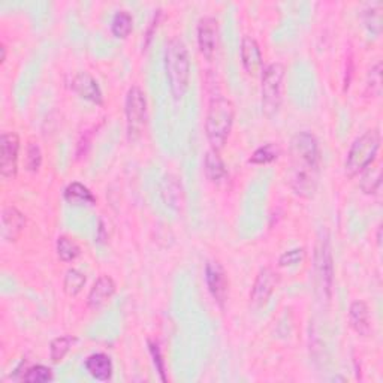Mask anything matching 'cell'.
<instances>
[{
	"mask_svg": "<svg viewBox=\"0 0 383 383\" xmlns=\"http://www.w3.org/2000/svg\"><path fill=\"white\" fill-rule=\"evenodd\" d=\"M319 144L310 132H298L289 147V186L301 198H311L319 183Z\"/></svg>",
	"mask_w": 383,
	"mask_h": 383,
	"instance_id": "obj_1",
	"label": "cell"
},
{
	"mask_svg": "<svg viewBox=\"0 0 383 383\" xmlns=\"http://www.w3.org/2000/svg\"><path fill=\"white\" fill-rule=\"evenodd\" d=\"M165 72L174 99H183L189 87L190 59L186 43L180 38H173L166 43Z\"/></svg>",
	"mask_w": 383,
	"mask_h": 383,
	"instance_id": "obj_2",
	"label": "cell"
},
{
	"mask_svg": "<svg viewBox=\"0 0 383 383\" xmlns=\"http://www.w3.org/2000/svg\"><path fill=\"white\" fill-rule=\"evenodd\" d=\"M235 119V107L227 98H214L207 112L206 132L211 149L220 152L227 144Z\"/></svg>",
	"mask_w": 383,
	"mask_h": 383,
	"instance_id": "obj_3",
	"label": "cell"
},
{
	"mask_svg": "<svg viewBox=\"0 0 383 383\" xmlns=\"http://www.w3.org/2000/svg\"><path fill=\"white\" fill-rule=\"evenodd\" d=\"M380 149V133L376 129L367 130L361 137H358L351 150L347 153L344 162V173L347 177H356L365 168L373 165Z\"/></svg>",
	"mask_w": 383,
	"mask_h": 383,
	"instance_id": "obj_4",
	"label": "cell"
},
{
	"mask_svg": "<svg viewBox=\"0 0 383 383\" xmlns=\"http://www.w3.org/2000/svg\"><path fill=\"white\" fill-rule=\"evenodd\" d=\"M285 66L281 63H271L265 67L262 75V111L273 119L281 105V90H283Z\"/></svg>",
	"mask_w": 383,
	"mask_h": 383,
	"instance_id": "obj_5",
	"label": "cell"
},
{
	"mask_svg": "<svg viewBox=\"0 0 383 383\" xmlns=\"http://www.w3.org/2000/svg\"><path fill=\"white\" fill-rule=\"evenodd\" d=\"M125 112L129 140H138L145 129V123H147V99H145V93L138 86L129 88L126 95Z\"/></svg>",
	"mask_w": 383,
	"mask_h": 383,
	"instance_id": "obj_6",
	"label": "cell"
},
{
	"mask_svg": "<svg viewBox=\"0 0 383 383\" xmlns=\"http://www.w3.org/2000/svg\"><path fill=\"white\" fill-rule=\"evenodd\" d=\"M314 274H316L318 286L322 290V294L330 298L331 295V285H332V255L328 236H321L314 247Z\"/></svg>",
	"mask_w": 383,
	"mask_h": 383,
	"instance_id": "obj_7",
	"label": "cell"
},
{
	"mask_svg": "<svg viewBox=\"0 0 383 383\" xmlns=\"http://www.w3.org/2000/svg\"><path fill=\"white\" fill-rule=\"evenodd\" d=\"M20 138L14 132H5L0 137V171L5 180H14L18 171Z\"/></svg>",
	"mask_w": 383,
	"mask_h": 383,
	"instance_id": "obj_8",
	"label": "cell"
},
{
	"mask_svg": "<svg viewBox=\"0 0 383 383\" xmlns=\"http://www.w3.org/2000/svg\"><path fill=\"white\" fill-rule=\"evenodd\" d=\"M219 42V29L217 20L213 17H204L198 22V47L201 54L207 60H213L217 51Z\"/></svg>",
	"mask_w": 383,
	"mask_h": 383,
	"instance_id": "obj_9",
	"label": "cell"
},
{
	"mask_svg": "<svg viewBox=\"0 0 383 383\" xmlns=\"http://www.w3.org/2000/svg\"><path fill=\"white\" fill-rule=\"evenodd\" d=\"M278 283V276L271 268H262L259 271L250 292V301L255 307H262L268 302Z\"/></svg>",
	"mask_w": 383,
	"mask_h": 383,
	"instance_id": "obj_10",
	"label": "cell"
},
{
	"mask_svg": "<svg viewBox=\"0 0 383 383\" xmlns=\"http://www.w3.org/2000/svg\"><path fill=\"white\" fill-rule=\"evenodd\" d=\"M206 280L210 294L220 306H223L228 294V278L223 267L219 262H208L206 267Z\"/></svg>",
	"mask_w": 383,
	"mask_h": 383,
	"instance_id": "obj_11",
	"label": "cell"
},
{
	"mask_svg": "<svg viewBox=\"0 0 383 383\" xmlns=\"http://www.w3.org/2000/svg\"><path fill=\"white\" fill-rule=\"evenodd\" d=\"M26 228V217L15 207H6L2 211V238L8 243H14L20 238Z\"/></svg>",
	"mask_w": 383,
	"mask_h": 383,
	"instance_id": "obj_12",
	"label": "cell"
},
{
	"mask_svg": "<svg viewBox=\"0 0 383 383\" xmlns=\"http://www.w3.org/2000/svg\"><path fill=\"white\" fill-rule=\"evenodd\" d=\"M72 90L80 98L88 100V102L96 104V105L104 104L100 87L95 78L88 72H80L75 75V78L72 80Z\"/></svg>",
	"mask_w": 383,
	"mask_h": 383,
	"instance_id": "obj_13",
	"label": "cell"
},
{
	"mask_svg": "<svg viewBox=\"0 0 383 383\" xmlns=\"http://www.w3.org/2000/svg\"><path fill=\"white\" fill-rule=\"evenodd\" d=\"M240 51H241V62L246 72L256 76L262 71V66H264L262 53H261V48H259L257 42L250 36H244L241 41Z\"/></svg>",
	"mask_w": 383,
	"mask_h": 383,
	"instance_id": "obj_14",
	"label": "cell"
},
{
	"mask_svg": "<svg viewBox=\"0 0 383 383\" xmlns=\"http://www.w3.org/2000/svg\"><path fill=\"white\" fill-rule=\"evenodd\" d=\"M116 294V283L114 280L108 276H102L96 280V283L93 288L90 289L88 297H87V304L90 309L98 310L107 304L111 297Z\"/></svg>",
	"mask_w": 383,
	"mask_h": 383,
	"instance_id": "obj_15",
	"label": "cell"
},
{
	"mask_svg": "<svg viewBox=\"0 0 383 383\" xmlns=\"http://www.w3.org/2000/svg\"><path fill=\"white\" fill-rule=\"evenodd\" d=\"M349 321L351 326L359 334L367 337L371 332L370 310L364 301H354L349 309Z\"/></svg>",
	"mask_w": 383,
	"mask_h": 383,
	"instance_id": "obj_16",
	"label": "cell"
},
{
	"mask_svg": "<svg viewBox=\"0 0 383 383\" xmlns=\"http://www.w3.org/2000/svg\"><path fill=\"white\" fill-rule=\"evenodd\" d=\"M86 368L92 377L100 382H107L112 377L111 358L105 354H93L86 359Z\"/></svg>",
	"mask_w": 383,
	"mask_h": 383,
	"instance_id": "obj_17",
	"label": "cell"
},
{
	"mask_svg": "<svg viewBox=\"0 0 383 383\" xmlns=\"http://www.w3.org/2000/svg\"><path fill=\"white\" fill-rule=\"evenodd\" d=\"M204 171H206L207 178L214 184H219L227 180L228 171H227V166H224L223 161L220 159L219 152H216V150L207 152L206 159H204Z\"/></svg>",
	"mask_w": 383,
	"mask_h": 383,
	"instance_id": "obj_18",
	"label": "cell"
},
{
	"mask_svg": "<svg viewBox=\"0 0 383 383\" xmlns=\"http://www.w3.org/2000/svg\"><path fill=\"white\" fill-rule=\"evenodd\" d=\"M63 196L67 204L71 206H93L96 204V198L93 196L84 184L71 183L63 192Z\"/></svg>",
	"mask_w": 383,
	"mask_h": 383,
	"instance_id": "obj_19",
	"label": "cell"
},
{
	"mask_svg": "<svg viewBox=\"0 0 383 383\" xmlns=\"http://www.w3.org/2000/svg\"><path fill=\"white\" fill-rule=\"evenodd\" d=\"M133 29V18L126 11H119V13L112 18L111 32L112 35L119 39H125L130 35Z\"/></svg>",
	"mask_w": 383,
	"mask_h": 383,
	"instance_id": "obj_20",
	"label": "cell"
},
{
	"mask_svg": "<svg viewBox=\"0 0 383 383\" xmlns=\"http://www.w3.org/2000/svg\"><path fill=\"white\" fill-rule=\"evenodd\" d=\"M162 198L166 206L178 207L182 202V186L178 184L177 180L171 175H168L162 183Z\"/></svg>",
	"mask_w": 383,
	"mask_h": 383,
	"instance_id": "obj_21",
	"label": "cell"
},
{
	"mask_svg": "<svg viewBox=\"0 0 383 383\" xmlns=\"http://www.w3.org/2000/svg\"><path fill=\"white\" fill-rule=\"evenodd\" d=\"M86 285V277L78 269H67L63 280V290L67 297H76Z\"/></svg>",
	"mask_w": 383,
	"mask_h": 383,
	"instance_id": "obj_22",
	"label": "cell"
},
{
	"mask_svg": "<svg viewBox=\"0 0 383 383\" xmlns=\"http://www.w3.org/2000/svg\"><path fill=\"white\" fill-rule=\"evenodd\" d=\"M75 342H76V339L71 335H63V337H58V339H54L50 346L51 361L54 364H59L62 359L67 355V352L71 351V347Z\"/></svg>",
	"mask_w": 383,
	"mask_h": 383,
	"instance_id": "obj_23",
	"label": "cell"
},
{
	"mask_svg": "<svg viewBox=\"0 0 383 383\" xmlns=\"http://www.w3.org/2000/svg\"><path fill=\"white\" fill-rule=\"evenodd\" d=\"M81 249L80 246H78L72 238L66 235L59 236L58 240V256L60 261L63 262H72L75 259L80 256Z\"/></svg>",
	"mask_w": 383,
	"mask_h": 383,
	"instance_id": "obj_24",
	"label": "cell"
},
{
	"mask_svg": "<svg viewBox=\"0 0 383 383\" xmlns=\"http://www.w3.org/2000/svg\"><path fill=\"white\" fill-rule=\"evenodd\" d=\"M361 174H363V177H361V183H359V186H361L364 194H367V195L376 194L380 187V170L379 168L375 165H370Z\"/></svg>",
	"mask_w": 383,
	"mask_h": 383,
	"instance_id": "obj_25",
	"label": "cell"
},
{
	"mask_svg": "<svg viewBox=\"0 0 383 383\" xmlns=\"http://www.w3.org/2000/svg\"><path fill=\"white\" fill-rule=\"evenodd\" d=\"M278 153H280V150H278L277 145L273 144V142H269V144L262 145V147H259L257 150H255V153L252 154L249 162L255 163V165L271 163V162H274L277 159Z\"/></svg>",
	"mask_w": 383,
	"mask_h": 383,
	"instance_id": "obj_26",
	"label": "cell"
},
{
	"mask_svg": "<svg viewBox=\"0 0 383 383\" xmlns=\"http://www.w3.org/2000/svg\"><path fill=\"white\" fill-rule=\"evenodd\" d=\"M25 382L30 383H45V382H51L54 379L53 370L45 367V365H33L26 370V373L21 377Z\"/></svg>",
	"mask_w": 383,
	"mask_h": 383,
	"instance_id": "obj_27",
	"label": "cell"
},
{
	"mask_svg": "<svg viewBox=\"0 0 383 383\" xmlns=\"http://www.w3.org/2000/svg\"><path fill=\"white\" fill-rule=\"evenodd\" d=\"M42 165V152L36 142H30L26 152V168L30 173L39 171Z\"/></svg>",
	"mask_w": 383,
	"mask_h": 383,
	"instance_id": "obj_28",
	"label": "cell"
},
{
	"mask_svg": "<svg viewBox=\"0 0 383 383\" xmlns=\"http://www.w3.org/2000/svg\"><path fill=\"white\" fill-rule=\"evenodd\" d=\"M367 86L371 90V95H376V96L380 95V90H382V63L380 62H377L370 69Z\"/></svg>",
	"mask_w": 383,
	"mask_h": 383,
	"instance_id": "obj_29",
	"label": "cell"
},
{
	"mask_svg": "<svg viewBox=\"0 0 383 383\" xmlns=\"http://www.w3.org/2000/svg\"><path fill=\"white\" fill-rule=\"evenodd\" d=\"M149 349H150V354H152V358H153V363L156 365V370H157V373L161 375V379L163 382H166V376H165V361H163V358H162V352H161V349L159 346H157L156 343H153L152 340H149Z\"/></svg>",
	"mask_w": 383,
	"mask_h": 383,
	"instance_id": "obj_30",
	"label": "cell"
},
{
	"mask_svg": "<svg viewBox=\"0 0 383 383\" xmlns=\"http://www.w3.org/2000/svg\"><path fill=\"white\" fill-rule=\"evenodd\" d=\"M304 259V250L302 249H294L283 253L278 259V265L280 267H292V265H298L302 262Z\"/></svg>",
	"mask_w": 383,
	"mask_h": 383,
	"instance_id": "obj_31",
	"label": "cell"
},
{
	"mask_svg": "<svg viewBox=\"0 0 383 383\" xmlns=\"http://www.w3.org/2000/svg\"><path fill=\"white\" fill-rule=\"evenodd\" d=\"M0 50H2V58H0V62H5L6 60V47H5V45H2V48H0Z\"/></svg>",
	"mask_w": 383,
	"mask_h": 383,
	"instance_id": "obj_32",
	"label": "cell"
}]
</instances>
